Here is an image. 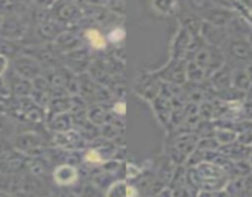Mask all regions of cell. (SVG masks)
<instances>
[{
    "instance_id": "1",
    "label": "cell",
    "mask_w": 252,
    "mask_h": 197,
    "mask_svg": "<svg viewBox=\"0 0 252 197\" xmlns=\"http://www.w3.org/2000/svg\"><path fill=\"white\" fill-rule=\"evenodd\" d=\"M88 37L89 40H91V42L93 43L94 47L99 48V47H103L104 45H105V42H104L103 37H101L100 35H99L96 31H89L88 32Z\"/></svg>"
},
{
    "instance_id": "2",
    "label": "cell",
    "mask_w": 252,
    "mask_h": 197,
    "mask_svg": "<svg viewBox=\"0 0 252 197\" xmlns=\"http://www.w3.org/2000/svg\"><path fill=\"white\" fill-rule=\"evenodd\" d=\"M88 155H89V157H93V158H91L89 160H93V162H99V160H100V159H99V155L95 154L94 152H91Z\"/></svg>"
}]
</instances>
